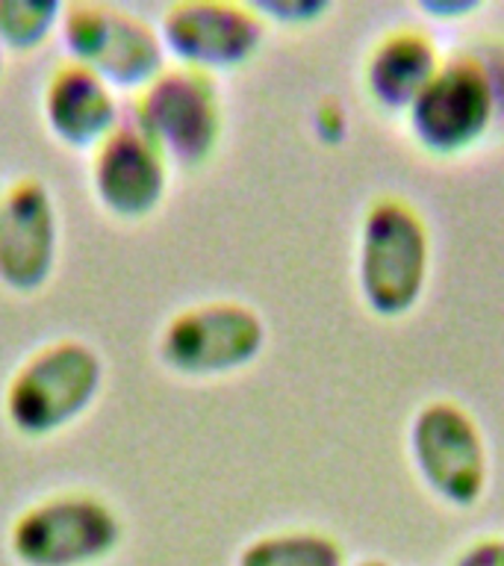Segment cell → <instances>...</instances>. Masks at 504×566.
I'll list each match as a JSON object with an SVG mask.
<instances>
[{"instance_id":"cell-1","label":"cell","mask_w":504,"mask_h":566,"mask_svg":"<svg viewBox=\"0 0 504 566\" xmlns=\"http://www.w3.org/2000/svg\"><path fill=\"white\" fill-rule=\"evenodd\" d=\"M433 272V233L419 203L398 192L371 195L357 221L354 283L363 307L384 322L422 304Z\"/></svg>"},{"instance_id":"cell-2","label":"cell","mask_w":504,"mask_h":566,"mask_svg":"<svg viewBox=\"0 0 504 566\" xmlns=\"http://www.w3.org/2000/svg\"><path fill=\"white\" fill-rule=\"evenodd\" d=\"M104 378V357L88 339H48L9 371L0 396L3 419L18 437L48 440L92 410Z\"/></svg>"},{"instance_id":"cell-3","label":"cell","mask_w":504,"mask_h":566,"mask_svg":"<svg viewBox=\"0 0 504 566\" xmlns=\"http://www.w3.org/2000/svg\"><path fill=\"white\" fill-rule=\"evenodd\" d=\"M401 118L410 142L433 159L469 157L502 142L493 83L466 42L445 51L437 77Z\"/></svg>"},{"instance_id":"cell-4","label":"cell","mask_w":504,"mask_h":566,"mask_svg":"<svg viewBox=\"0 0 504 566\" xmlns=\"http://www.w3.org/2000/svg\"><path fill=\"white\" fill-rule=\"evenodd\" d=\"M130 122L166 154L171 168L201 171L216 159L228 127L219 77L168 62L133 95Z\"/></svg>"},{"instance_id":"cell-5","label":"cell","mask_w":504,"mask_h":566,"mask_svg":"<svg viewBox=\"0 0 504 566\" xmlns=\"http://www.w3.org/2000/svg\"><path fill=\"white\" fill-rule=\"evenodd\" d=\"M407 458L437 502L469 511L490 490V442L477 416L449 396L424 398L407 419Z\"/></svg>"},{"instance_id":"cell-6","label":"cell","mask_w":504,"mask_h":566,"mask_svg":"<svg viewBox=\"0 0 504 566\" xmlns=\"http://www.w3.org/2000/svg\"><path fill=\"white\" fill-rule=\"evenodd\" d=\"M124 543V520L92 490H56L12 516L9 555L18 566H97Z\"/></svg>"},{"instance_id":"cell-7","label":"cell","mask_w":504,"mask_h":566,"mask_svg":"<svg viewBox=\"0 0 504 566\" xmlns=\"http://www.w3.org/2000/svg\"><path fill=\"white\" fill-rule=\"evenodd\" d=\"M269 343L263 313L239 298H207L175 310L157 336V357L171 375L216 380L248 369Z\"/></svg>"},{"instance_id":"cell-8","label":"cell","mask_w":504,"mask_h":566,"mask_svg":"<svg viewBox=\"0 0 504 566\" xmlns=\"http://www.w3.org/2000/svg\"><path fill=\"white\" fill-rule=\"evenodd\" d=\"M60 39L71 62L95 71L115 92H139L168 65L159 27L106 0L62 7Z\"/></svg>"},{"instance_id":"cell-9","label":"cell","mask_w":504,"mask_h":566,"mask_svg":"<svg viewBox=\"0 0 504 566\" xmlns=\"http://www.w3.org/2000/svg\"><path fill=\"white\" fill-rule=\"evenodd\" d=\"M157 27L168 60L212 77L248 65L269 35L254 3L239 0H177Z\"/></svg>"},{"instance_id":"cell-10","label":"cell","mask_w":504,"mask_h":566,"mask_svg":"<svg viewBox=\"0 0 504 566\" xmlns=\"http://www.w3.org/2000/svg\"><path fill=\"white\" fill-rule=\"evenodd\" d=\"M60 260V207L42 177L21 175L0 189V286L35 295Z\"/></svg>"},{"instance_id":"cell-11","label":"cell","mask_w":504,"mask_h":566,"mask_svg":"<svg viewBox=\"0 0 504 566\" xmlns=\"http://www.w3.org/2000/svg\"><path fill=\"white\" fill-rule=\"evenodd\" d=\"M171 163L127 118L88 159V186L97 207L118 221H145L166 203Z\"/></svg>"},{"instance_id":"cell-12","label":"cell","mask_w":504,"mask_h":566,"mask_svg":"<svg viewBox=\"0 0 504 566\" xmlns=\"http://www.w3.org/2000/svg\"><path fill=\"white\" fill-rule=\"evenodd\" d=\"M442 60L445 51L424 24L387 27L363 53V92L380 113L405 115L437 77Z\"/></svg>"},{"instance_id":"cell-13","label":"cell","mask_w":504,"mask_h":566,"mask_svg":"<svg viewBox=\"0 0 504 566\" xmlns=\"http://www.w3.org/2000/svg\"><path fill=\"white\" fill-rule=\"evenodd\" d=\"M42 118L60 145L88 154L122 124L115 88L69 56L56 62L44 80Z\"/></svg>"},{"instance_id":"cell-14","label":"cell","mask_w":504,"mask_h":566,"mask_svg":"<svg viewBox=\"0 0 504 566\" xmlns=\"http://www.w3.org/2000/svg\"><path fill=\"white\" fill-rule=\"evenodd\" d=\"M348 548L336 534L313 525H292L256 534L242 543L233 566H348Z\"/></svg>"},{"instance_id":"cell-15","label":"cell","mask_w":504,"mask_h":566,"mask_svg":"<svg viewBox=\"0 0 504 566\" xmlns=\"http://www.w3.org/2000/svg\"><path fill=\"white\" fill-rule=\"evenodd\" d=\"M62 3L56 0H0V44L9 53L39 51L60 30Z\"/></svg>"},{"instance_id":"cell-16","label":"cell","mask_w":504,"mask_h":566,"mask_svg":"<svg viewBox=\"0 0 504 566\" xmlns=\"http://www.w3.org/2000/svg\"><path fill=\"white\" fill-rule=\"evenodd\" d=\"M254 7L265 18V24L283 27V30H307L313 24H322L334 12V3L327 0H269Z\"/></svg>"},{"instance_id":"cell-17","label":"cell","mask_w":504,"mask_h":566,"mask_svg":"<svg viewBox=\"0 0 504 566\" xmlns=\"http://www.w3.org/2000/svg\"><path fill=\"white\" fill-rule=\"evenodd\" d=\"M466 44L475 51V56L484 65L486 77L493 83L495 101H498V115H502V142H504V33H481L466 39Z\"/></svg>"},{"instance_id":"cell-18","label":"cell","mask_w":504,"mask_h":566,"mask_svg":"<svg viewBox=\"0 0 504 566\" xmlns=\"http://www.w3.org/2000/svg\"><path fill=\"white\" fill-rule=\"evenodd\" d=\"M445 566H504V531L477 534L454 548Z\"/></svg>"},{"instance_id":"cell-19","label":"cell","mask_w":504,"mask_h":566,"mask_svg":"<svg viewBox=\"0 0 504 566\" xmlns=\"http://www.w3.org/2000/svg\"><path fill=\"white\" fill-rule=\"evenodd\" d=\"M416 9L431 21H460V18L481 12L484 3L481 0H428V3H419Z\"/></svg>"},{"instance_id":"cell-20","label":"cell","mask_w":504,"mask_h":566,"mask_svg":"<svg viewBox=\"0 0 504 566\" xmlns=\"http://www.w3.org/2000/svg\"><path fill=\"white\" fill-rule=\"evenodd\" d=\"M348 566H396L389 557H380V555H366V557H357V560H351Z\"/></svg>"},{"instance_id":"cell-21","label":"cell","mask_w":504,"mask_h":566,"mask_svg":"<svg viewBox=\"0 0 504 566\" xmlns=\"http://www.w3.org/2000/svg\"><path fill=\"white\" fill-rule=\"evenodd\" d=\"M3 60H7V51H3V44H0V77H3Z\"/></svg>"}]
</instances>
